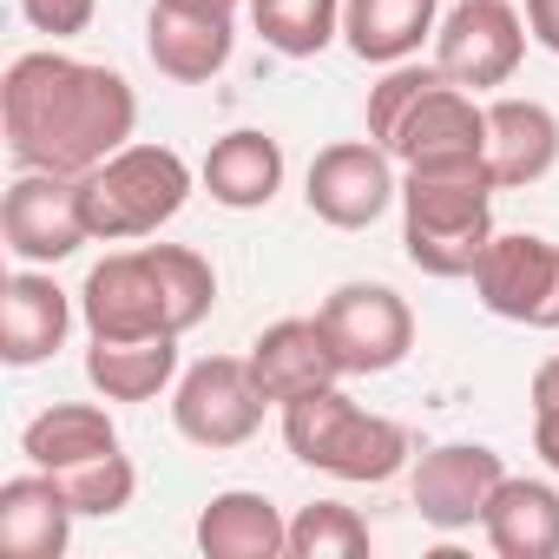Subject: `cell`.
<instances>
[{
    "label": "cell",
    "mask_w": 559,
    "mask_h": 559,
    "mask_svg": "<svg viewBox=\"0 0 559 559\" xmlns=\"http://www.w3.org/2000/svg\"><path fill=\"white\" fill-rule=\"evenodd\" d=\"M132 126H139V93L119 67L40 47L21 53L0 80V132H8L21 171L86 178L119 145H132Z\"/></svg>",
    "instance_id": "obj_1"
},
{
    "label": "cell",
    "mask_w": 559,
    "mask_h": 559,
    "mask_svg": "<svg viewBox=\"0 0 559 559\" xmlns=\"http://www.w3.org/2000/svg\"><path fill=\"white\" fill-rule=\"evenodd\" d=\"M217 304V270L191 243H132L86 270L80 323L86 336H185Z\"/></svg>",
    "instance_id": "obj_2"
},
{
    "label": "cell",
    "mask_w": 559,
    "mask_h": 559,
    "mask_svg": "<svg viewBox=\"0 0 559 559\" xmlns=\"http://www.w3.org/2000/svg\"><path fill=\"white\" fill-rule=\"evenodd\" d=\"M369 139L402 165H474L487 158V106L454 86L435 60H402V67H382V80L369 86Z\"/></svg>",
    "instance_id": "obj_3"
},
{
    "label": "cell",
    "mask_w": 559,
    "mask_h": 559,
    "mask_svg": "<svg viewBox=\"0 0 559 559\" xmlns=\"http://www.w3.org/2000/svg\"><path fill=\"white\" fill-rule=\"evenodd\" d=\"M487 243H493V171H487V158L402 171V257L421 276H474Z\"/></svg>",
    "instance_id": "obj_4"
},
{
    "label": "cell",
    "mask_w": 559,
    "mask_h": 559,
    "mask_svg": "<svg viewBox=\"0 0 559 559\" xmlns=\"http://www.w3.org/2000/svg\"><path fill=\"white\" fill-rule=\"evenodd\" d=\"M284 448L304 467H317L330 480H356V487L395 480L408 467V454H415L408 428L389 421V415H369L362 402H349L343 382L284 402Z\"/></svg>",
    "instance_id": "obj_5"
},
{
    "label": "cell",
    "mask_w": 559,
    "mask_h": 559,
    "mask_svg": "<svg viewBox=\"0 0 559 559\" xmlns=\"http://www.w3.org/2000/svg\"><path fill=\"white\" fill-rule=\"evenodd\" d=\"M191 191H198V171L185 165V152L152 145V139L119 145L106 165H93V171L80 178V204H86L93 243H139V237H158V230L185 211Z\"/></svg>",
    "instance_id": "obj_6"
},
{
    "label": "cell",
    "mask_w": 559,
    "mask_h": 559,
    "mask_svg": "<svg viewBox=\"0 0 559 559\" xmlns=\"http://www.w3.org/2000/svg\"><path fill=\"white\" fill-rule=\"evenodd\" d=\"M263 408H270V395L257 389L250 356H204V362L178 369V382H171V428L204 454L243 448L263 428Z\"/></svg>",
    "instance_id": "obj_7"
},
{
    "label": "cell",
    "mask_w": 559,
    "mask_h": 559,
    "mask_svg": "<svg viewBox=\"0 0 559 559\" xmlns=\"http://www.w3.org/2000/svg\"><path fill=\"white\" fill-rule=\"evenodd\" d=\"M474 297L500 323L559 330V243L539 230H493L474 263Z\"/></svg>",
    "instance_id": "obj_8"
},
{
    "label": "cell",
    "mask_w": 559,
    "mask_h": 559,
    "mask_svg": "<svg viewBox=\"0 0 559 559\" xmlns=\"http://www.w3.org/2000/svg\"><path fill=\"white\" fill-rule=\"evenodd\" d=\"M526 40L533 34L513 0H454L435 27V67L467 93H493L520 73Z\"/></svg>",
    "instance_id": "obj_9"
},
{
    "label": "cell",
    "mask_w": 559,
    "mask_h": 559,
    "mask_svg": "<svg viewBox=\"0 0 559 559\" xmlns=\"http://www.w3.org/2000/svg\"><path fill=\"white\" fill-rule=\"evenodd\" d=\"M317 317H323V330H330V343L343 356V376H389L415 349V310H408V297L389 290V284H369V276L336 284Z\"/></svg>",
    "instance_id": "obj_10"
},
{
    "label": "cell",
    "mask_w": 559,
    "mask_h": 559,
    "mask_svg": "<svg viewBox=\"0 0 559 559\" xmlns=\"http://www.w3.org/2000/svg\"><path fill=\"white\" fill-rule=\"evenodd\" d=\"M304 204L310 217H323L330 230H369L376 217H389V204H402V178L395 158L376 139H336L310 158L304 171Z\"/></svg>",
    "instance_id": "obj_11"
},
{
    "label": "cell",
    "mask_w": 559,
    "mask_h": 559,
    "mask_svg": "<svg viewBox=\"0 0 559 559\" xmlns=\"http://www.w3.org/2000/svg\"><path fill=\"white\" fill-rule=\"evenodd\" d=\"M0 237L21 263H67L93 243L86 230V204H80V178H60V171H21L0 198Z\"/></svg>",
    "instance_id": "obj_12"
},
{
    "label": "cell",
    "mask_w": 559,
    "mask_h": 559,
    "mask_svg": "<svg viewBox=\"0 0 559 559\" xmlns=\"http://www.w3.org/2000/svg\"><path fill=\"white\" fill-rule=\"evenodd\" d=\"M500 480H507V461L487 441H441V448L415 454L408 500L435 533H467V526H480Z\"/></svg>",
    "instance_id": "obj_13"
},
{
    "label": "cell",
    "mask_w": 559,
    "mask_h": 559,
    "mask_svg": "<svg viewBox=\"0 0 559 559\" xmlns=\"http://www.w3.org/2000/svg\"><path fill=\"white\" fill-rule=\"evenodd\" d=\"M230 47H237V14H217V8H191V0H152L145 14V53L165 80L178 86H204L230 67Z\"/></svg>",
    "instance_id": "obj_14"
},
{
    "label": "cell",
    "mask_w": 559,
    "mask_h": 559,
    "mask_svg": "<svg viewBox=\"0 0 559 559\" xmlns=\"http://www.w3.org/2000/svg\"><path fill=\"white\" fill-rule=\"evenodd\" d=\"M73 317H80V290H60L53 270L21 263L8 276V304H0V362L8 369L47 362L53 349H67Z\"/></svg>",
    "instance_id": "obj_15"
},
{
    "label": "cell",
    "mask_w": 559,
    "mask_h": 559,
    "mask_svg": "<svg viewBox=\"0 0 559 559\" xmlns=\"http://www.w3.org/2000/svg\"><path fill=\"white\" fill-rule=\"evenodd\" d=\"M250 376H257V389L270 395V408H284V402H297V395H310V389L343 382V356H336L323 317H284V323L257 330V343H250Z\"/></svg>",
    "instance_id": "obj_16"
},
{
    "label": "cell",
    "mask_w": 559,
    "mask_h": 559,
    "mask_svg": "<svg viewBox=\"0 0 559 559\" xmlns=\"http://www.w3.org/2000/svg\"><path fill=\"white\" fill-rule=\"evenodd\" d=\"M559 165V112L546 99H487V171L493 191H526Z\"/></svg>",
    "instance_id": "obj_17"
},
{
    "label": "cell",
    "mask_w": 559,
    "mask_h": 559,
    "mask_svg": "<svg viewBox=\"0 0 559 559\" xmlns=\"http://www.w3.org/2000/svg\"><path fill=\"white\" fill-rule=\"evenodd\" d=\"M73 500L47 467H27L0 487V552L8 559H60L73 546Z\"/></svg>",
    "instance_id": "obj_18"
},
{
    "label": "cell",
    "mask_w": 559,
    "mask_h": 559,
    "mask_svg": "<svg viewBox=\"0 0 559 559\" xmlns=\"http://www.w3.org/2000/svg\"><path fill=\"white\" fill-rule=\"evenodd\" d=\"M198 185L224 211H263L276 191H284V145L270 132H257V126H237V132L211 139V152L198 165Z\"/></svg>",
    "instance_id": "obj_19"
},
{
    "label": "cell",
    "mask_w": 559,
    "mask_h": 559,
    "mask_svg": "<svg viewBox=\"0 0 559 559\" xmlns=\"http://www.w3.org/2000/svg\"><path fill=\"white\" fill-rule=\"evenodd\" d=\"M480 533L500 559H559V487L507 474L480 513Z\"/></svg>",
    "instance_id": "obj_20"
},
{
    "label": "cell",
    "mask_w": 559,
    "mask_h": 559,
    "mask_svg": "<svg viewBox=\"0 0 559 559\" xmlns=\"http://www.w3.org/2000/svg\"><path fill=\"white\" fill-rule=\"evenodd\" d=\"M198 552L204 559H276V552H290V520L276 513L270 493L224 487L198 513Z\"/></svg>",
    "instance_id": "obj_21"
},
{
    "label": "cell",
    "mask_w": 559,
    "mask_h": 559,
    "mask_svg": "<svg viewBox=\"0 0 559 559\" xmlns=\"http://www.w3.org/2000/svg\"><path fill=\"white\" fill-rule=\"evenodd\" d=\"M441 0H343V47L362 67H402L435 40Z\"/></svg>",
    "instance_id": "obj_22"
},
{
    "label": "cell",
    "mask_w": 559,
    "mask_h": 559,
    "mask_svg": "<svg viewBox=\"0 0 559 559\" xmlns=\"http://www.w3.org/2000/svg\"><path fill=\"white\" fill-rule=\"evenodd\" d=\"M86 382L106 402H158L178 382V336H86Z\"/></svg>",
    "instance_id": "obj_23"
},
{
    "label": "cell",
    "mask_w": 559,
    "mask_h": 559,
    "mask_svg": "<svg viewBox=\"0 0 559 559\" xmlns=\"http://www.w3.org/2000/svg\"><path fill=\"white\" fill-rule=\"evenodd\" d=\"M119 448L126 441H119V428L99 402H53L21 428L27 467H47V474H73V467H86L99 454H119Z\"/></svg>",
    "instance_id": "obj_24"
},
{
    "label": "cell",
    "mask_w": 559,
    "mask_h": 559,
    "mask_svg": "<svg viewBox=\"0 0 559 559\" xmlns=\"http://www.w3.org/2000/svg\"><path fill=\"white\" fill-rule=\"evenodd\" d=\"M250 27L270 53L284 60H317L330 40H343V0H257Z\"/></svg>",
    "instance_id": "obj_25"
},
{
    "label": "cell",
    "mask_w": 559,
    "mask_h": 559,
    "mask_svg": "<svg viewBox=\"0 0 559 559\" xmlns=\"http://www.w3.org/2000/svg\"><path fill=\"white\" fill-rule=\"evenodd\" d=\"M369 552V520L343 500H310L290 520V559H356Z\"/></svg>",
    "instance_id": "obj_26"
},
{
    "label": "cell",
    "mask_w": 559,
    "mask_h": 559,
    "mask_svg": "<svg viewBox=\"0 0 559 559\" xmlns=\"http://www.w3.org/2000/svg\"><path fill=\"white\" fill-rule=\"evenodd\" d=\"M53 480L67 487V500H73L80 520H112V513H126L132 493H139V467H132L126 448H119V454H99V461H86V467H73V474H53Z\"/></svg>",
    "instance_id": "obj_27"
},
{
    "label": "cell",
    "mask_w": 559,
    "mask_h": 559,
    "mask_svg": "<svg viewBox=\"0 0 559 559\" xmlns=\"http://www.w3.org/2000/svg\"><path fill=\"white\" fill-rule=\"evenodd\" d=\"M526 402H533V454L559 474V356H546V362L533 369Z\"/></svg>",
    "instance_id": "obj_28"
},
{
    "label": "cell",
    "mask_w": 559,
    "mask_h": 559,
    "mask_svg": "<svg viewBox=\"0 0 559 559\" xmlns=\"http://www.w3.org/2000/svg\"><path fill=\"white\" fill-rule=\"evenodd\" d=\"M21 14H27V27H34V34L73 40V34H86V27H93L99 0H21Z\"/></svg>",
    "instance_id": "obj_29"
},
{
    "label": "cell",
    "mask_w": 559,
    "mask_h": 559,
    "mask_svg": "<svg viewBox=\"0 0 559 559\" xmlns=\"http://www.w3.org/2000/svg\"><path fill=\"white\" fill-rule=\"evenodd\" d=\"M526 34L546 53H559V0H526Z\"/></svg>",
    "instance_id": "obj_30"
},
{
    "label": "cell",
    "mask_w": 559,
    "mask_h": 559,
    "mask_svg": "<svg viewBox=\"0 0 559 559\" xmlns=\"http://www.w3.org/2000/svg\"><path fill=\"white\" fill-rule=\"evenodd\" d=\"M191 8H217V14H237L243 0H191Z\"/></svg>",
    "instance_id": "obj_31"
},
{
    "label": "cell",
    "mask_w": 559,
    "mask_h": 559,
    "mask_svg": "<svg viewBox=\"0 0 559 559\" xmlns=\"http://www.w3.org/2000/svg\"><path fill=\"white\" fill-rule=\"evenodd\" d=\"M243 8H257V0H243Z\"/></svg>",
    "instance_id": "obj_32"
}]
</instances>
